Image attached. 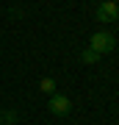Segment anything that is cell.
I'll list each match as a JSON object with an SVG mask.
<instances>
[{
    "label": "cell",
    "instance_id": "obj_1",
    "mask_svg": "<svg viewBox=\"0 0 119 125\" xmlns=\"http://www.w3.org/2000/svg\"><path fill=\"white\" fill-rule=\"evenodd\" d=\"M114 47H116V36L111 31H97V33H92V39H89V50H94V53H100V56L111 53Z\"/></svg>",
    "mask_w": 119,
    "mask_h": 125
},
{
    "label": "cell",
    "instance_id": "obj_2",
    "mask_svg": "<svg viewBox=\"0 0 119 125\" xmlns=\"http://www.w3.org/2000/svg\"><path fill=\"white\" fill-rule=\"evenodd\" d=\"M94 17H97V22H116L119 20V6L114 3V0H105V3L97 6Z\"/></svg>",
    "mask_w": 119,
    "mask_h": 125
},
{
    "label": "cell",
    "instance_id": "obj_3",
    "mask_svg": "<svg viewBox=\"0 0 119 125\" xmlns=\"http://www.w3.org/2000/svg\"><path fill=\"white\" fill-rule=\"evenodd\" d=\"M47 111H53L55 117H66L72 111V100L66 97V94H53V97H50V103H47Z\"/></svg>",
    "mask_w": 119,
    "mask_h": 125
},
{
    "label": "cell",
    "instance_id": "obj_4",
    "mask_svg": "<svg viewBox=\"0 0 119 125\" xmlns=\"http://www.w3.org/2000/svg\"><path fill=\"white\" fill-rule=\"evenodd\" d=\"M39 89L53 97V94H55V81H53V78H42V81H39Z\"/></svg>",
    "mask_w": 119,
    "mask_h": 125
},
{
    "label": "cell",
    "instance_id": "obj_5",
    "mask_svg": "<svg viewBox=\"0 0 119 125\" xmlns=\"http://www.w3.org/2000/svg\"><path fill=\"white\" fill-rule=\"evenodd\" d=\"M80 61H83V64H97L100 61V53H94V50H83V53H80Z\"/></svg>",
    "mask_w": 119,
    "mask_h": 125
},
{
    "label": "cell",
    "instance_id": "obj_6",
    "mask_svg": "<svg viewBox=\"0 0 119 125\" xmlns=\"http://www.w3.org/2000/svg\"><path fill=\"white\" fill-rule=\"evenodd\" d=\"M3 125H14L17 122V111H14V108H9V111H3V120H0Z\"/></svg>",
    "mask_w": 119,
    "mask_h": 125
},
{
    "label": "cell",
    "instance_id": "obj_7",
    "mask_svg": "<svg viewBox=\"0 0 119 125\" xmlns=\"http://www.w3.org/2000/svg\"><path fill=\"white\" fill-rule=\"evenodd\" d=\"M0 120H3V111H0Z\"/></svg>",
    "mask_w": 119,
    "mask_h": 125
},
{
    "label": "cell",
    "instance_id": "obj_8",
    "mask_svg": "<svg viewBox=\"0 0 119 125\" xmlns=\"http://www.w3.org/2000/svg\"><path fill=\"white\" fill-rule=\"evenodd\" d=\"M0 125H3V122H0Z\"/></svg>",
    "mask_w": 119,
    "mask_h": 125
}]
</instances>
